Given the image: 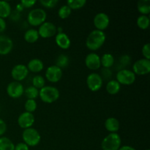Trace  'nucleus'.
I'll use <instances>...</instances> for the list:
<instances>
[{
	"mask_svg": "<svg viewBox=\"0 0 150 150\" xmlns=\"http://www.w3.org/2000/svg\"><path fill=\"white\" fill-rule=\"evenodd\" d=\"M59 3L58 0H40V4L45 8H54Z\"/></svg>",
	"mask_w": 150,
	"mask_h": 150,
	"instance_id": "72a5a7b5",
	"label": "nucleus"
},
{
	"mask_svg": "<svg viewBox=\"0 0 150 150\" xmlns=\"http://www.w3.org/2000/svg\"><path fill=\"white\" fill-rule=\"evenodd\" d=\"M37 108H38V104L35 100H26L24 104V108L26 112L33 114L34 111H36Z\"/></svg>",
	"mask_w": 150,
	"mask_h": 150,
	"instance_id": "2f4dec72",
	"label": "nucleus"
},
{
	"mask_svg": "<svg viewBox=\"0 0 150 150\" xmlns=\"http://www.w3.org/2000/svg\"><path fill=\"white\" fill-rule=\"evenodd\" d=\"M55 41L57 45L63 50L68 49L71 45V40L68 35L64 32H59L55 36Z\"/></svg>",
	"mask_w": 150,
	"mask_h": 150,
	"instance_id": "f3484780",
	"label": "nucleus"
},
{
	"mask_svg": "<svg viewBox=\"0 0 150 150\" xmlns=\"http://www.w3.org/2000/svg\"><path fill=\"white\" fill-rule=\"evenodd\" d=\"M100 76H101L103 80H108V81L109 79L112 77V71L109 68H103V67Z\"/></svg>",
	"mask_w": 150,
	"mask_h": 150,
	"instance_id": "f704fd0d",
	"label": "nucleus"
},
{
	"mask_svg": "<svg viewBox=\"0 0 150 150\" xmlns=\"http://www.w3.org/2000/svg\"><path fill=\"white\" fill-rule=\"evenodd\" d=\"M36 3V0H21L20 1V4L23 6V8H31Z\"/></svg>",
	"mask_w": 150,
	"mask_h": 150,
	"instance_id": "e433bc0d",
	"label": "nucleus"
},
{
	"mask_svg": "<svg viewBox=\"0 0 150 150\" xmlns=\"http://www.w3.org/2000/svg\"><path fill=\"white\" fill-rule=\"evenodd\" d=\"M72 10L67 4H64V5L61 6L58 10V16L62 19L67 18L70 16Z\"/></svg>",
	"mask_w": 150,
	"mask_h": 150,
	"instance_id": "7c9ffc66",
	"label": "nucleus"
},
{
	"mask_svg": "<svg viewBox=\"0 0 150 150\" xmlns=\"http://www.w3.org/2000/svg\"><path fill=\"white\" fill-rule=\"evenodd\" d=\"M6 131H7V125L2 119L0 118V137L4 135Z\"/></svg>",
	"mask_w": 150,
	"mask_h": 150,
	"instance_id": "4c0bfd02",
	"label": "nucleus"
},
{
	"mask_svg": "<svg viewBox=\"0 0 150 150\" xmlns=\"http://www.w3.org/2000/svg\"><path fill=\"white\" fill-rule=\"evenodd\" d=\"M122 145V139L117 133H109L101 142L103 150H119Z\"/></svg>",
	"mask_w": 150,
	"mask_h": 150,
	"instance_id": "7ed1b4c3",
	"label": "nucleus"
},
{
	"mask_svg": "<svg viewBox=\"0 0 150 150\" xmlns=\"http://www.w3.org/2000/svg\"><path fill=\"white\" fill-rule=\"evenodd\" d=\"M47 13L42 8H35L29 12L27 15V21L31 26H40L45 21Z\"/></svg>",
	"mask_w": 150,
	"mask_h": 150,
	"instance_id": "20e7f679",
	"label": "nucleus"
},
{
	"mask_svg": "<svg viewBox=\"0 0 150 150\" xmlns=\"http://www.w3.org/2000/svg\"><path fill=\"white\" fill-rule=\"evenodd\" d=\"M28 74H29V70L27 67L23 64H16L11 70V76L15 81H22L27 77Z\"/></svg>",
	"mask_w": 150,
	"mask_h": 150,
	"instance_id": "f8f14e48",
	"label": "nucleus"
},
{
	"mask_svg": "<svg viewBox=\"0 0 150 150\" xmlns=\"http://www.w3.org/2000/svg\"><path fill=\"white\" fill-rule=\"evenodd\" d=\"M15 150H29V146L23 142H21L15 145Z\"/></svg>",
	"mask_w": 150,
	"mask_h": 150,
	"instance_id": "58836bf2",
	"label": "nucleus"
},
{
	"mask_svg": "<svg viewBox=\"0 0 150 150\" xmlns=\"http://www.w3.org/2000/svg\"><path fill=\"white\" fill-rule=\"evenodd\" d=\"M85 64L91 70H96L100 67V57L96 53H90L85 58Z\"/></svg>",
	"mask_w": 150,
	"mask_h": 150,
	"instance_id": "2eb2a0df",
	"label": "nucleus"
},
{
	"mask_svg": "<svg viewBox=\"0 0 150 150\" xmlns=\"http://www.w3.org/2000/svg\"><path fill=\"white\" fill-rule=\"evenodd\" d=\"M27 69L29 72L32 73H40L44 68V64L42 61L40 59L34 58L32 59L27 64Z\"/></svg>",
	"mask_w": 150,
	"mask_h": 150,
	"instance_id": "6ab92c4d",
	"label": "nucleus"
},
{
	"mask_svg": "<svg viewBox=\"0 0 150 150\" xmlns=\"http://www.w3.org/2000/svg\"><path fill=\"white\" fill-rule=\"evenodd\" d=\"M0 150H15V144L9 138L0 137Z\"/></svg>",
	"mask_w": 150,
	"mask_h": 150,
	"instance_id": "393cba45",
	"label": "nucleus"
},
{
	"mask_svg": "<svg viewBox=\"0 0 150 150\" xmlns=\"http://www.w3.org/2000/svg\"><path fill=\"white\" fill-rule=\"evenodd\" d=\"M22 139L23 143L28 146H36L41 141V136L39 132L33 127L24 129L22 133Z\"/></svg>",
	"mask_w": 150,
	"mask_h": 150,
	"instance_id": "39448f33",
	"label": "nucleus"
},
{
	"mask_svg": "<svg viewBox=\"0 0 150 150\" xmlns=\"http://www.w3.org/2000/svg\"><path fill=\"white\" fill-rule=\"evenodd\" d=\"M13 48L12 39L6 35H0V55H7Z\"/></svg>",
	"mask_w": 150,
	"mask_h": 150,
	"instance_id": "dca6fc26",
	"label": "nucleus"
},
{
	"mask_svg": "<svg viewBox=\"0 0 150 150\" xmlns=\"http://www.w3.org/2000/svg\"><path fill=\"white\" fill-rule=\"evenodd\" d=\"M23 95L27 99L35 100L39 97V89L34 87L33 86H29L24 89Z\"/></svg>",
	"mask_w": 150,
	"mask_h": 150,
	"instance_id": "bb28decb",
	"label": "nucleus"
},
{
	"mask_svg": "<svg viewBox=\"0 0 150 150\" xmlns=\"http://www.w3.org/2000/svg\"><path fill=\"white\" fill-rule=\"evenodd\" d=\"M119 150H136L134 147L129 145H125V146H121Z\"/></svg>",
	"mask_w": 150,
	"mask_h": 150,
	"instance_id": "79ce46f5",
	"label": "nucleus"
},
{
	"mask_svg": "<svg viewBox=\"0 0 150 150\" xmlns=\"http://www.w3.org/2000/svg\"><path fill=\"white\" fill-rule=\"evenodd\" d=\"M23 9H24V8H23V6H22L21 4H20V3H19V4H18L17 6H16V10H17V11H18V12H20V13L22 11V10H23Z\"/></svg>",
	"mask_w": 150,
	"mask_h": 150,
	"instance_id": "37998d69",
	"label": "nucleus"
},
{
	"mask_svg": "<svg viewBox=\"0 0 150 150\" xmlns=\"http://www.w3.org/2000/svg\"><path fill=\"white\" fill-rule=\"evenodd\" d=\"M105 89L109 95H115L120 92L121 89V85L117 80H109L107 82Z\"/></svg>",
	"mask_w": 150,
	"mask_h": 150,
	"instance_id": "aec40b11",
	"label": "nucleus"
},
{
	"mask_svg": "<svg viewBox=\"0 0 150 150\" xmlns=\"http://www.w3.org/2000/svg\"><path fill=\"white\" fill-rule=\"evenodd\" d=\"M7 28V23L4 19L0 18V33L4 32Z\"/></svg>",
	"mask_w": 150,
	"mask_h": 150,
	"instance_id": "a19ab883",
	"label": "nucleus"
},
{
	"mask_svg": "<svg viewBox=\"0 0 150 150\" xmlns=\"http://www.w3.org/2000/svg\"><path fill=\"white\" fill-rule=\"evenodd\" d=\"M132 71L135 75L139 76H144L150 73V60L146 59H140L133 63V70Z\"/></svg>",
	"mask_w": 150,
	"mask_h": 150,
	"instance_id": "1a4fd4ad",
	"label": "nucleus"
},
{
	"mask_svg": "<svg viewBox=\"0 0 150 150\" xmlns=\"http://www.w3.org/2000/svg\"><path fill=\"white\" fill-rule=\"evenodd\" d=\"M137 10L144 16H147L150 13L149 0H140L137 2Z\"/></svg>",
	"mask_w": 150,
	"mask_h": 150,
	"instance_id": "b1692460",
	"label": "nucleus"
},
{
	"mask_svg": "<svg viewBox=\"0 0 150 150\" xmlns=\"http://www.w3.org/2000/svg\"><path fill=\"white\" fill-rule=\"evenodd\" d=\"M24 87L21 82L13 81L10 82L7 86V93L9 97L12 98H19L23 95Z\"/></svg>",
	"mask_w": 150,
	"mask_h": 150,
	"instance_id": "9b49d317",
	"label": "nucleus"
},
{
	"mask_svg": "<svg viewBox=\"0 0 150 150\" xmlns=\"http://www.w3.org/2000/svg\"><path fill=\"white\" fill-rule=\"evenodd\" d=\"M131 63V57H130L127 54H125V55L121 56L119 59V62L118 64H120V66L121 67V69H125L124 67H127V66L130 65V64Z\"/></svg>",
	"mask_w": 150,
	"mask_h": 150,
	"instance_id": "473e14b6",
	"label": "nucleus"
},
{
	"mask_svg": "<svg viewBox=\"0 0 150 150\" xmlns=\"http://www.w3.org/2000/svg\"><path fill=\"white\" fill-rule=\"evenodd\" d=\"M104 126L107 131L110 132V133H117V131L120 130V123L115 117H108L105 121Z\"/></svg>",
	"mask_w": 150,
	"mask_h": 150,
	"instance_id": "a211bd4d",
	"label": "nucleus"
},
{
	"mask_svg": "<svg viewBox=\"0 0 150 150\" xmlns=\"http://www.w3.org/2000/svg\"><path fill=\"white\" fill-rule=\"evenodd\" d=\"M142 53L144 58L146 59L150 60V44L149 42L143 45L142 49Z\"/></svg>",
	"mask_w": 150,
	"mask_h": 150,
	"instance_id": "c9c22d12",
	"label": "nucleus"
},
{
	"mask_svg": "<svg viewBox=\"0 0 150 150\" xmlns=\"http://www.w3.org/2000/svg\"><path fill=\"white\" fill-rule=\"evenodd\" d=\"M86 83L89 90L92 92H98L102 88L103 80L99 73H91L86 77Z\"/></svg>",
	"mask_w": 150,
	"mask_h": 150,
	"instance_id": "0eeeda50",
	"label": "nucleus"
},
{
	"mask_svg": "<svg viewBox=\"0 0 150 150\" xmlns=\"http://www.w3.org/2000/svg\"><path fill=\"white\" fill-rule=\"evenodd\" d=\"M35 121V116L32 113L24 112L21 113L18 117V124L19 127L22 129H27L29 127H32Z\"/></svg>",
	"mask_w": 150,
	"mask_h": 150,
	"instance_id": "4468645a",
	"label": "nucleus"
},
{
	"mask_svg": "<svg viewBox=\"0 0 150 150\" xmlns=\"http://www.w3.org/2000/svg\"><path fill=\"white\" fill-rule=\"evenodd\" d=\"M10 18H11V19L13 21H16L18 20L19 18H20V12L17 11V10H15V11L13 12H11V14H10Z\"/></svg>",
	"mask_w": 150,
	"mask_h": 150,
	"instance_id": "ea45409f",
	"label": "nucleus"
},
{
	"mask_svg": "<svg viewBox=\"0 0 150 150\" xmlns=\"http://www.w3.org/2000/svg\"><path fill=\"white\" fill-rule=\"evenodd\" d=\"M136 76L135 73L132 70L126 68L118 70L116 75V80L120 85H131L136 81Z\"/></svg>",
	"mask_w": 150,
	"mask_h": 150,
	"instance_id": "423d86ee",
	"label": "nucleus"
},
{
	"mask_svg": "<svg viewBox=\"0 0 150 150\" xmlns=\"http://www.w3.org/2000/svg\"><path fill=\"white\" fill-rule=\"evenodd\" d=\"M145 150H149V149H145Z\"/></svg>",
	"mask_w": 150,
	"mask_h": 150,
	"instance_id": "c03bdc74",
	"label": "nucleus"
},
{
	"mask_svg": "<svg viewBox=\"0 0 150 150\" xmlns=\"http://www.w3.org/2000/svg\"><path fill=\"white\" fill-rule=\"evenodd\" d=\"M105 40H106V35L105 32L95 29L92 31L86 38V46L90 51H95L100 49L103 45Z\"/></svg>",
	"mask_w": 150,
	"mask_h": 150,
	"instance_id": "f257e3e1",
	"label": "nucleus"
},
{
	"mask_svg": "<svg viewBox=\"0 0 150 150\" xmlns=\"http://www.w3.org/2000/svg\"><path fill=\"white\" fill-rule=\"evenodd\" d=\"M40 36L37 29H29L25 32L23 38L25 41L29 43H35L39 39Z\"/></svg>",
	"mask_w": 150,
	"mask_h": 150,
	"instance_id": "4be33fe9",
	"label": "nucleus"
},
{
	"mask_svg": "<svg viewBox=\"0 0 150 150\" xmlns=\"http://www.w3.org/2000/svg\"><path fill=\"white\" fill-rule=\"evenodd\" d=\"M34 87L37 88L38 89H42L43 86H45V78L41 75H36L32 79V85Z\"/></svg>",
	"mask_w": 150,
	"mask_h": 150,
	"instance_id": "c756f323",
	"label": "nucleus"
},
{
	"mask_svg": "<svg viewBox=\"0 0 150 150\" xmlns=\"http://www.w3.org/2000/svg\"><path fill=\"white\" fill-rule=\"evenodd\" d=\"M59 91L53 86H45L39 90V97L45 103H53L59 98Z\"/></svg>",
	"mask_w": 150,
	"mask_h": 150,
	"instance_id": "f03ea898",
	"label": "nucleus"
},
{
	"mask_svg": "<svg viewBox=\"0 0 150 150\" xmlns=\"http://www.w3.org/2000/svg\"><path fill=\"white\" fill-rule=\"evenodd\" d=\"M115 62L114 57L110 53H105L100 57V64L103 68H111Z\"/></svg>",
	"mask_w": 150,
	"mask_h": 150,
	"instance_id": "412c9836",
	"label": "nucleus"
},
{
	"mask_svg": "<svg viewBox=\"0 0 150 150\" xmlns=\"http://www.w3.org/2000/svg\"><path fill=\"white\" fill-rule=\"evenodd\" d=\"M136 24H137L138 27L140 28L141 29H148L150 24V20L148 16H144V15H141L138 17L137 20H136Z\"/></svg>",
	"mask_w": 150,
	"mask_h": 150,
	"instance_id": "cd10ccee",
	"label": "nucleus"
},
{
	"mask_svg": "<svg viewBox=\"0 0 150 150\" xmlns=\"http://www.w3.org/2000/svg\"><path fill=\"white\" fill-rule=\"evenodd\" d=\"M39 36L42 38H50L57 34V27L52 22L45 21L39 26L38 30Z\"/></svg>",
	"mask_w": 150,
	"mask_h": 150,
	"instance_id": "6e6552de",
	"label": "nucleus"
},
{
	"mask_svg": "<svg viewBox=\"0 0 150 150\" xmlns=\"http://www.w3.org/2000/svg\"><path fill=\"white\" fill-rule=\"evenodd\" d=\"M63 72L61 68L54 65L49 66L45 70V79L51 83H57L62 78Z\"/></svg>",
	"mask_w": 150,
	"mask_h": 150,
	"instance_id": "9d476101",
	"label": "nucleus"
},
{
	"mask_svg": "<svg viewBox=\"0 0 150 150\" xmlns=\"http://www.w3.org/2000/svg\"><path fill=\"white\" fill-rule=\"evenodd\" d=\"M69 64H70V59H69L68 56L66 54H60L57 57V59H56V66L59 67L62 70L63 68H66L68 67Z\"/></svg>",
	"mask_w": 150,
	"mask_h": 150,
	"instance_id": "a878e982",
	"label": "nucleus"
},
{
	"mask_svg": "<svg viewBox=\"0 0 150 150\" xmlns=\"http://www.w3.org/2000/svg\"><path fill=\"white\" fill-rule=\"evenodd\" d=\"M93 23L96 29L104 32L108 27L110 23L109 16L105 13H98L95 15L93 19Z\"/></svg>",
	"mask_w": 150,
	"mask_h": 150,
	"instance_id": "ddd939ff",
	"label": "nucleus"
},
{
	"mask_svg": "<svg viewBox=\"0 0 150 150\" xmlns=\"http://www.w3.org/2000/svg\"><path fill=\"white\" fill-rule=\"evenodd\" d=\"M86 4V0H67L66 4L71 10H79L84 7Z\"/></svg>",
	"mask_w": 150,
	"mask_h": 150,
	"instance_id": "c85d7f7f",
	"label": "nucleus"
},
{
	"mask_svg": "<svg viewBox=\"0 0 150 150\" xmlns=\"http://www.w3.org/2000/svg\"><path fill=\"white\" fill-rule=\"evenodd\" d=\"M11 12V6L8 1H0V18L4 19L10 17Z\"/></svg>",
	"mask_w": 150,
	"mask_h": 150,
	"instance_id": "5701e85b",
	"label": "nucleus"
}]
</instances>
